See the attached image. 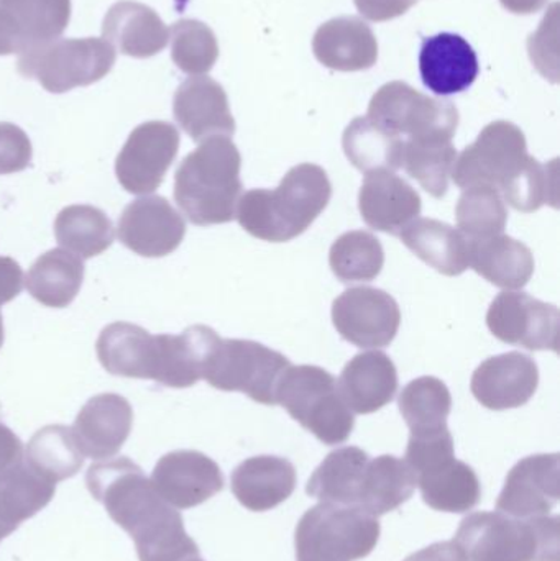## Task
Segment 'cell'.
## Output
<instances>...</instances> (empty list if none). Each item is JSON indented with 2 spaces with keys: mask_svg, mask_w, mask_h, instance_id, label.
<instances>
[{
  "mask_svg": "<svg viewBox=\"0 0 560 561\" xmlns=\"http://www.w3.org/2000/svg\"><path fill=\"white\" fill-rule=\"evenodd\" d=\"M15 527L10 526V524H7L5 520L0 517V542H2L3 539H7L10 534L15 533Z\"/></svg>",
  "mask_w": 560,
  "mask_h": 561,
  "instance_id": "f5cc1de1",
  "label": "cell"
},
{
  "mask_svg": "<svg viewBox=\"0 0 560 561\" xmlns=\"http://www.w3.org/2000/svg\"><path fill=\"white\" fill-rule=\"evenodd\" d=\"M134 425L130 402L118 394L89 399L76 417L71 432L84 457L108 460L118 454Z\"/></svg>",
  "mask_w": 560,
  "mask_h": 561,
  "instance_id": "d6986e66",
  "label": "cell"
},
{
  "mask_svg": "<svg viewBox=\"0 0 560 561\" xmlns=\"http://www.w3.org/2000/svg\"><path fill=\"white\" fill-rule=\"evenodd\" d=\"M470 266L502 289H522L535 273V259L525 243L500 233L470 240Z\"/></svg>",
  "mask_w": 560,
  "mask_h": 561,
  "instance_id": "f546056e",
  "label": "cell"
},
{
  "mask_svg": "<svg viewBox=\"0 0 560 561\" xmlns=\"http://www.w3.org/2000/svg\"><path fill=\"white\" fill-rule=\"evenodd\" d=\"M69 20L71 0H0V56L58 39Z\"/></svg>",
  "mask_w": 560,
  "mask_h": 561,
  "instance_id": "9a60e30c",
  "label": "cell"
},
{
  "mask_svg": "<svg viewBox=\"0 0 560 561\" xmlns=\"http://www.w3.org/2000/svg\"><path fill=\"white\" fill-rule=\"evenodd\" d=\"M151 484L174 510H191L224 490L219 465L201 451L178 450L160 458Z\"/></svg>",
  "mask_w": 560,
  "mask_h": 561,
  "instance_id": "2e32d148",
  "label": "cell"
},
{
  "mask_svg": "<svg viewBox=\"0 0 560 561\" xmlns=\"http://www.w3.org/2000/svg\"><path fill=\"white\" fill-rule=\"evenodd\" d=\"M453 458H456L454 438L449 428L446 427L436 432H426V434H411L404 461L418 477Z\"/></svg>",
  "mask_w": 560,
  "mask_h": 561,
  "instance_id": "f6af8a7d",
  "label": "cell"
},
{
  "mask_svg": "<svg viewBox=\"0 0 560 561\" xmlns=\"http://www.w3.org/2000/svg\"><path fill=\"white\" fill-rule=\"evenodd\" d=\"M171 58L186 75H206L219 58L216 35L199 20H178L171 28Z\"/></svg>",
  "mask_w": 560,
  "mask_h": 561,
  "instance_id": "ee69618b",
  "label": "cell"
},
{
  "mask_svg": "<svg viewBox=\"0 0 560 561\" xmlns=\"http://www.w3.org/2000/svg\"><path fill=\"white\" fill-rule=\"evenodd\" d=\"M3 339H5V335H3V320H2V313H0V348H2Z\"/></svg>",
  "mask_w": 560,
  "mask_h": 561,
  "instance_id": "db71d44e",
  "label": "cell"
},
{
  "mask_svg": "<svg viewBox=\"0 0 560 561\" xmlns=\"http://www.w3.org/2000/svg\"><path fill=\"white\" fill-rule=\"evenodd\" d=\"M559 516L515 519L476 513L460 523L454 542L467 561H559Z\"/></svg>",
  "mask_w": 560,
  "mask_h": 561,
  "instance_id": "277c9868",
  "label": "cell"
},
{
  "mask_svg": "<svg viewBox=\"0 0 560 561\" xmlns=\"http://www.w3.org/2000/svg\"><path fill=\"white\" fill-rule=\"evenodd\" d=\"M296 488V470L286 458L253 457L232 473V493L243 507L265 513L285 503Z\"/></svg>",
  "mask_w": 560,
  "mask_h": 561,
  "instance_id": "4316f807",
  "label": "cell"
},
{
  "mask_svg": "<svg viewBox=\"0 0 560 561\" xmlns=\"http://www.w3.org/2000/svg\"><path fill=\"white\" fill-rule=\"evenodd\" d=\"M401 242L441 275L459 276L470 266V240L460 230L434 219H414Z\"/></svg>",
  "mask_w": 560,
  "mask_h": 561,
  "instance_id": "83f0119b",
  "label": "cell"
},
{
  "mask_svg": "<svg viewBox=\"0 0 560 561\" xmlns=\"http://www.w3.org/2000/svg\"><path fill=\"white\" fill-rule=\"evenodd\" d=\"M559 486V454L533 455L510 471L496 510L515 519L548 516L558 506Z\"/></svg>",
  "mask_w": 560,
  "mask_h": 561,
  "instance_id": "e0dca14e",
  "label": "cell"
},
{
  "mask_svg": "<svg viewBox=\"0 0 560 561\" xmlns=\"http://www.w3.org/2000/svg\"><path fill=\"white\" fill-rule=\"evenodd\" d=\"M199 561H203V560H199Z\"/></svg>",
  "mask_w": 560,
  "mask_h": 561,
  "instance_id": "11a10c76",
  "label": "cell"
},
{
  "mask_svg": "<svg viewBox=\"0 0 560 561\" xmlns=\"http://www.w3.org/2000/svg\"><path fill=\"white\" fill-rule=\"evenodd\" d=\"M329 263L342 283H365L380 275L385 263L384 247L372 233L354 230L335 240Z\"/></svg>",
  "mask_w": 560,
  "mask_h": 561,
  "instance_id": "60d3db41",
  "label": "cell"
},
{
  "mask_svg": "<svg viewBox=\"0 0 560 561\" xmlns=\"http://www.w3.org/2000/svg\"><path fill=\"white\" fill-rule=\"evenodd\" d=\"M55 236L66 252L89 260L111 249L114 227L98 207L69 206L56 217Z\"/></svg>",
  "mask_w": 560,
  "mask_h": 561,
  "instance_id": "8d00e7d4",
  "label": "cell"
},
{
  "mask_svg": "<svg viewBox=\"0 0 560 561\" xmlns=\"http://www.w3.org/2000/svg\"><path fill=\"white\" fill-rule=\"evenodd\" d=\"M332 320L342 339L361 348L390 345L401 323L397 300L377 287H352L334 300Z\"/></svg>",
  "mask_w": 560,
  "mask_h": 561,
  "instance_id": "7c38bea8",
  "label": "cell"
},
{
  "mask_svg": "<svg viewBox=\"0 0 560 561\" xmlns=\"http://www.w3.org/2000/svg\"><path fill=\"white\" fill-rule=\"evenodd\" d=\"M338 385L352 412L374 414L397 394V366L384 352L361 353L345 365Z\"/></svg>",
  "mask_w": 560,
  "mask_h": 561,
  "instance_id": "484cf974",
  "label": "cell"
},
{
  "mask_svg": "<svg viewBox=\"0 0 560 561\" xmlns=\"http://www.w3.org/2000/svg\"><path fill=\"white\" fill-rule=\"evenodd\" d=\"M529 160L525 134L512 122H493L454 163L453 180L462 190H502Z\"/></svg>",
  "mask_w": 560,
  "mask_h": 561,
  "instance_id": "30bf717a",
  "label": "cell"
},
{
  "mask_svg": "<svg viewBox=\"0 0 560 561\" xmlns=\"http://www.w3.org/2000/svg\"><path fill=\"white\" fill-rule=\"evenodd\" d=\"M242 157L229 137H210L184 158L174 176V201L191 224L219 226L236 219L242 196Z\"/></svg>",
  "mask_w": 560,
  "mask_h": 561,
  "instance_id": "3957f363",
  "label": "cell"
},
{
  "mask_svg": "<svg viewBox=\"0 0 560 561\" xmlns=\"http://www.w3.org/2000/svg\"><path fill=\"white\" fill-rule=\"evenodd\" d=\"M368 461L370 458L361 448H339L319 465L309 478L306 491L321 503L357 506L362 478Z\"/></svg>",
  "mask_w": 560,
  "mask_h": 561,
  "instance_id": "d6a6232c",
  "label": "cell"
},
{
  "mask_svg": "<svg viewBox=\"0 0 560 561\" xmlns=\"http://www.w3.org/2000/svg\"><path fill=\"white\" fill-rule=\"evenodd\" d=\"M186 222L161 196L140 197L125 207L118 220V240L145 259L170 255L183 242Z\"/></svg>",
  "mask_w": 560,
  "mask_h": 561,
  "instance_id": "5bb4252c",
  "label": "cell"
},
{
  "mask_svg": "<svg viewBox=\"0 0 560 561\" xmlns=\"http://www.w3.org/2000/svg\"><path fill=\"white\" fill-rule=\"evenodd\" d=\"M99 362L114 376L151 379L157 335L134 323L115 322L105 327L95 345Z\"/></svg>",
  "mask_w": 560,
  "mask_h": 561,
  "instance_id": "f1b7e54d",
  "label": "cell"
},
{
  "mask_svg": "<svg viewBox=\"0 0 560 561\" xmlns=\"http://www.w3.org/2000/svg\"><path fill=\"white\" fill-rule=\"evenodd\" d=\"M89 493L130 536L140 561H199V547L184 530L183 517L155 490L127 457L92 465Z\"/></svg>",
  "mask_w": 560,
  "mask_h": 561,
  "instance_id": "6da1fadb",
  "label": "cell"
},
{
  "mask_svg": "<svg viewBox=\"0 0 560 561\" xmlns=\"http://www.w3.org/2000/svg\"><path fill=\"white\" fill-rule=\"evenodd\" d=\"M398 404L411 434H426L447 427L453 398L441 379L423 376L403 389Z\"/></svg>",
  "mask_w": 560,
  "mask_h": 561,
  "instance_id": "ab89813d",
  "label": "cell"
},
{
  "mask_svg": "<svg viewBox=\"0 0 560 561\" xmlns=\"http://www.w3.org/2000/svg\"><path fill=\"white\" fill-rule=\"evenodd\" d=\"M362 219L378 232L400 236L421 214V197L393 171L367 173L358 196Z\"/></svg>",
  "mask_w": 560,
  "mask_h": 561,
  "instance_id": "44dd1931",
  "label": "cell"
},
{
  "mask_svg": "<svg viewBox=\"0 0 560 561\" xmlns=\"http://www.w3.org/2000/svg\"><path fill=\"white\" fill-rule=\"evenodd\" d=\"M420 71L424 85L437 95L460 94L476 82L479 58L476 49L456 33H439L423 42Z\"/></svg>",
  "mask_w": 560,
  "mask_h": 561,
  "instance_id": "603a6c76",
  "label": "cell"
},
{
  "mask_svg": "<svg viewBox=\"0 0 560 561\" xmlns=\"http://www.w3.org/2000/svg\"><path fill=\"white\" fill-rule=\"evenodd\" d=\"M358 12L372 22H387L404 15L420 0H354Z\"/></svg>",
  "mask_w": 560,
  "mask_h": 561,
  "instance_id": "7dc6e473",
  "label": "cell"
},
{
  "mask_svg": "<svg viewBox=\"0 0 560 561\" xmlns=\"http://www.w3.org/2000/svg\"><path fill=\"white\" fill-rule=\"evenodd\" d=\"M539 371L535 359L512 352L492 356L472 376V394L490 411H506L525 405L538 389Z\"/></svg>",
  "mask_w": 560,
  "mask_h": 561,
  "instance_id": "ac0fdd59",
  "label": "cell"
},
{
  "mask_svg": "<svg viewBox=\"0 0 560 561\" xmlns=\"http://www.w3.org/2000/svg\"><path fill=\"white\" fill-rule=\"evenodd\" d=\"M416 488V474L407 461L381 455L368 461L365 468L357 507L378 519L403 506Z\"/></svg>",
  "mask_w": 560,
  "mask_h": 561,
  "instance_id": "4dcf8cb0",
  "label": "cell"
},
{
  "mask_svg": "<svg viewBox=\"0 0 560 561\" xmlns=\"http://www.w3.org/2000/svg\"><path fill=\"white\" fill-rule=\"evenodd\" d=\"M276 404L322 444H344L354 431V412L342 399L338 381L319 366H289L279 379Z\"/></svg>",
  "mask_w": 560,
  "mask_h": 561,
  "instance_id": "5b68a950",
  "label": "cell"
},
{
  "mask_svg": "<svg viewBox=\"0 0 560 561\" xmlns=\"http://www.w3.org/2000/svg\"><path fill=\"white\" fill-rule=\"evenodd\" d=\"M84 279V263L66 250H49L39 256L28 275L26 289L46 307L62 309L78 296Z\"/></svg>",
  "mask_w": 560,
  "mask_h": 561,
  "instance_id": "836d02e7",
  "label": "cell"
},
{
  "mask_svg": "<svg viewBox=\"0 0 560 561\" xmlns=\"http://www.w3.org/2000/svg\"><path fill=\"white\" fill-rule=\"evenodd\" d=\"M558 307L525 293H502L487 313L490 332L510 345L532 352L559 350Z\"/></svg>",
  "mask_w": 560,
  "mask_h": 561,
  "instance_id": "4fadbf2b",
  "label": "cell"
},
{
  "mask_svg": "<svg viewBox=\"0 0 560 561\" xmlns=\"http://www.w3.org/2000/svg\"><path fill=\"white\" fill-rule=\"evenodd\" d=\"M180 151V131L168 122H145L132 131L115 161L118 183L130 194H150L163 184L164 176Z\"/></svg>",
  "mask_w": 560,
  "mask_h": 561,
  "instance_id": "8fae6325",
  "label": "cell"
},
{
  "mask_svg": "<svg viewBox=\"0 0 560 561\" xmlns=\"http://www.w3.org/2000/svg\"><path fill=\"white\" fill-rule=\"evenodd\" d=\"M457 226L469 240L500 236L506 227L508 210L499 190L487 186L464 190L456 209Z\"/></svg>",
  "mask_w": 560,
  "mask_h": 561,
  "instance_id": "b9f144b4",
  "label": "cell"
},
{
  "mask_svg": "<svg viewBox=\"0 0 560 561\" xmlns=\"http://www.w3.org/2000/svg\"><path fill=\"white\" fill-rule=\"evenodd\" d=\"M332 196L328 173L318 164L292 168L276 190H253L240 196L236 217L255 239L289 242L305 233Z\"/></svg>",
  "mask_w": 560,
  "mask_h": 561,
  "instance_id": "7a4b0ae2",
  "label": "cell"
},
{
  "mask_svg": "<svg viewBox=\"0 0 560 561\" xmlns=\"http://www.w3.org/2000/svg\"><path fill=\"white\" fill-rule=\"evenodd\" d=\"M558 160L542 164L529 157L519 173L502 187L503 196L519 213H535L545 204L558 207Z\"/></svg>",
  "mask_w": 560,
  "mask_h": 561,
  "instance_id": "7bdbcfd3",
  "label": "cell"
},
{
  "mask_svg": "<svg viewBox=\"0 0 560 561\" xmlns=\"http://www.w3.org/2000/svg\"><path fill=\"white\" fill-rule=\"evenodd\" d=\"M114 65V46L105 39L58 38L22 53L16 69L52 94H62L101 81Z\"/></svg>",
  "mask_w": 560,
  "mask_h": 561,
  "instance_id": "52a82bcc",
  "label": "cell"
},
{
  "mask_svg": "<svg viewBox=\"0 0 560 561\" xmlns=\"http://www.w3.org/2000/svg\"><path fill=\"white\" fill-rule=\"evenodd\" d=\"M416 478L424 503L441 513H469L482 497V488L476 471L456 458L444 461Z\"/></svg>",
  "mask_w": 560,
  "mask_h": 561,
  "instance_id": "1f68e13d",
  "label": "cell"
},
{
  "mask_svg": "<svg viewBox=\"0 0 560 561\" xmlns=\"http://www.w3.org/2000/svg\"><path fill=\"white\" fill-rule=\"evenodd\" d=\"M342 145L351 163L364 173L397 171L403 163L404 141L368 117L355 118L345 128Z\"/></svg>",
  "mask_w": 560,
  "mask_h": 561,
  "instance_id": "d590c367",
  "label": "cell"
},
{
  "mask_svg": "<svg viewBox=\"0 0 560 561\" xmlns=\"http://www.w3.org/2000/svg\"><path fill=\"white\" fill-rule=\"evenodd\" d=\"M102 36L122 55L145 59L163 51L170 30L151 7L122 0L105 13Z\"/></svg>",
  "mask_w": 560,
  "mask_h": 561,
  "instance_id": "cb8c5ba5",
  "label": "cell"
},
{
  "mask_svg": "<svg viewBox=\"0 0 560 561\" xmlns=\"http://www.w3.org/2000/svg\"><path fill=\"white\" fill-rule=\"evenodd\" d=\"M510 12L528 15V13L539 12L548 0H500Z\"/></svg>",
  "mask_w": 560,
  "mask_h": 561,
  "instance_id": "816d5d0a",
  "label": "cell"
},
{
  "mask_svg": "<svg viewBox=\"0 0 560 561\" xmlns=\"http://www.w3.org/2000/svg\"><path fill=\"white\" fill-rule=\"evenodd\" d=\"M289 366L285 355L262 343L220 339L203 378L220 391L243 392L260 404L276 405V389Z\"/></svg>",
  "mask_w": 560,
  "mask_h": 561,
  "instance_id": "ba28073f",
  "label": "cell"
},
{
  "mask_svg": "<svg viewBox=\"0 0 560 561\" xmlns=\"http://www.w3.org/2000/svg\"><path fill=\"white\" fill-rule=\"evenodd\" d=\"M456 160V147L449 138L410 140L404 141L401 168H404L426 193L436 199H443L449 190Z\"/></svg>",
  "mask_w": 560,
  "mask_h": 561,
  "instance_id": "f35d334b",
  "label": "cell"
},
{
  "mask_svg": "<svg viewBox=\"0 0 560 561\" xmlns=\"http://www.w3.org/2000/svg\"><path fill=\"white\" fill-rule=\"evenodd\" d=\"M32 157V141L25 131L9 122H0V174L26 170Z\"/></svg>",
  "mask_w": 560,
  "mask_h": 561,
  "instance_id": "bcb514c9",
  "label": "cell"
},
{
  "mask_svg": "<svg viewBox=\"0 0 560 561\" xmlns=\"http://www.w3.org/2000/svg\"><path fill=\"white\" fill-rule=\"evenodd\" d=\"M26 463L56 484L79 473L84 465V455L76 445L71 428L48 425L36 432L28 442Z\"/></svg>",
  "mask_w": 560,
  "mask_h": 561,
  "instance_id": "74e56055",
  "label": "cell"
},
{
  "mask_svg": "<svg viewBox=\"0 0 560 561\" xmlns=\"http://www.w3.org/2000/svg\"><path fill=\"white\" fill-rule=\"evenodd\" d=\"M404 561H467L456 542H439L420 550Z\"/></svg>",
  "mask_w": 560,
  "mask_h": 561,
  "instance_id": "f907efd6",
  "label": "cell"
},
{
  "mask_svg": "<svg viewBox=\"0 0 560 561\" xmlns=\"http://www.w3.org/2000/svg\"><path fill=\"white\" fill-rule=\"evenodd\" d=\"M368 118L403 141L449 138L459 125L456 105L421 94L407 82L385 84L372 99Z\"/></svg>",
  "mask_w": 560,
  "mask_h": 561,
  "instance_id": "9c48e42d",
  "label": "cell"
},
{
  "mask_svg": "<svg viewBox=\"0 0 560 561\" xmlns=\"http://www.w3.org/2000/svg\"><path fill=\"white\" fill-rule=\"evenodd\" d=\"M380 539L377 517L357 506L321 503L296 527V561H357L374 552Z\"/></svg>",
  "mask_w": 560,
  "mask_h": 561,
  "instance_id": "8992f818",
  "label": "cell"
},
{
  "mask_svg": "<svg viewBox=\"0 0 560 561\" xmlns=\"http://www.w3.org/2000/svg\"><path fill=\"white\" fill-rule=\"evenodd\" d=\"M23 289V272L15 260L0 256V306L15 299Z\"/></svg>",
  "mask_w": 560,
  "mask_h": 561,
  "instance_id": "c3c4849f",
  "label": "cell"
},
{
  "mask_svg": "<svg viewBox=\"0 0 560 561\" xmlns=\"http://www.w3.org/2000/svg\"><path fill=\"white\" fill-rule=\"evenodd\" d=\"M23 461V444L7 425L0 424V474Z\"/></svg>",
  "mask_w": 560,
  "mask_h": 561,
  "instance_id": "681fc988",
  "label": "cell"
},
{
  "mask_svg": "<svg viewBox=\"0 0 560 561\" xmlns=\"http://www.w3.org/2000/svg\"><path fill=\"white\" fill-rule=\"evenodd\" d=\"M220 336L206 325H194L180 335H157L153 381L168 388H191L203 379L204 369Z\"/></svg>",
  "mask_w": 560,
  "mask_h": 561,
  "instance_id": "7402d4cb",
  "label": "cell"
},
{
  "mask_svg": "<svg viewBox=\"0 0 560 561\" xmlns=\"http://www.w3.org/2000/svg\"><path fill=\"white\" fill-rule=\"evenodd\" d=\"M56 484L36 473L25 461L0 474V517L19 529L55 497Z\"/></svg>",
  "mask_w": 560,
  "mask_h": 561,
  "instance_id": "e575fe53",
  "label": "cell"
},
{
  "mask_svg": "<svg viewBox=\"0 0 560 561\" xmlns=\"http://www.w3.org/2000/svg\"><path fill=\"white\" fill-rule=\"evenodd\" d=\"M173 112L180 127L197 144L210 137H232L236 131L226 91L207 76L187 79L178 88Z\"/></svg>",
  "mask_w": 560,
  "mask_h": 561,
  "instance_id": "ffe728a7",
  "label": "cell"
},
{
  "mask_svg": "<svg viewBox=\"0 0 560 561\" xmlns=\"http://www.w3.org/2000/svg\"><path fill=\"white\" fill-rule=\"evenodd\" d=\"M319 62L335 71H364L378 59L374 32L357 16H339L319 26L312 39Z\"/></svg>",
  "mask_w": 560,
  "mask_h": 561,
  "instance_id": "d4e9b609",
  "label": "cell"
}]
</instances>
